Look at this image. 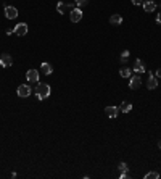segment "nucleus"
<instances>
[{
	"mask_svg": "<svg viewBox=\"0 0 161 179\" xmlns=\"http://www.w3.org/2000/svg\"><path fill=\"white\" fill-rule=\"evenodd\" d=\"M36 95L39 100H44L50 95V85L45 84V82H39L37 87H36Z\"/></svg>",
	"mask_w": 161,
	"mask_h": 179,
	"instance_id": "obj_1",
	"label": "nucleus"
},
{
	"mask_svg": "<svg viewBox=\"0 0 161 179\" xmlns=\"http://www.w3.org/2000/svg\"><path fill=\"white\" fill-rule=\"evenodd\" d=\"M69 18H71L73 23H79V21L82 19V10L79 8V6H74V8L69 11Z\"/></svg>",
	"mask_w": 161,
	"mask_h": 179,
	"instance_id": "obj_2",
	"label": "nucleus"
},
{
	"mask_svg": "<svg viewBox=\"0 0 161 179\" xmlns=\"http://www.w3.org/2000/svg\"><path fill=\"white\" fill-rule=\"evenodd\" d=\"M74 6H76V3H63V2H60V3L57 5V11L60 13V15H65V13L71 11Z\"/></svg>",
	"mask_w": 161,
	"mask_h": 179,
	"instance_id": "obj_3",
	"label": "nucleus"
},
{
	"mask_svg": "<svg viewBox=\"0 0 161 179\" xmlns=\"http://www.w3.org/2000/svg\"><path fill=\"white\" fill-rule=\"evenodd\" d=\"M31 90H32V89H31L27 84H21L16 92H18V95H19L21 98H26V97H29V95H31Z\"/></svg>",
	"mask_w": 161,
	"mask_h": 179,
	"instance_id": "obj_4",
	"label": "nucleus"
},
{
	"mask_svg": "<svg viewBox=\"0 0 161 179\" xmlns=\"http://www.w3.org/2000/svg\"><path fill=\"white\" fill-rule=\"evenodd\" d=\"M5 16L8 19H15L18 16V10L15 6H10V5H5Z\"/></svg>",
	"mask_w": 161,
	"mask_h": 179,
	"instance_id": "obj_5",
	"label": "nucleus"
},
{
	"mask_svg": "<svg viewBox=\"0 0 161 179\" xmlns=\"http://www.w3.org/2000/svg\"><path fill=\"white\" fill-rule=\"evenodd\" d=\"M26 79H27V82H37L39 81V71L37 69H29L26 73Z\"/></svg>",
	"mask_w": 161,
	"mask_h": 179,
	"instance_id": "obj_6",
	"label": "nucleus"
},
{
	"mask_svg": "<svg viewBox=\"0 0 161 179\" xmlns=\"http://www.w3.org/2000/svg\"><path fill=\"white\" fill-rule=\"evenodd\" d=\"M11 63H13V58H11V55H8V53H3V55H0V66H3V68H8V66H11Z\"/></svg>",
	"mask_w": 161,
	"mask_h": 179,
	"instance_id": "obj_7",
	"label": "nucleus"
},
{
	"mask_svg": "<svg viewBox=\"0 0 161 179\" xmlns=\"http://www.w3.org/2000/svg\"><path fill=\"white\" fill-rule=\"evenodd\" d=\"M13 32H15L16 35H26V34H27V24H26V23L16 24L15 27H13Z\"/></svg>",
	"mask_w": 161,
	"mask_h": 179,
	"instance_id": "obj_8",
	"label": "nucleus"
},
{
	"mask_svg": "<svg viewBox=\"0 0 161 179\" xmlns=\"http://www.w3.org/2000/svg\"><path fill=\"white\" fill-rule=\"evenodd\" d=\"M142 85V79L139 76H132L131 79H129V87L132 89V90H135V89H139Z\"/></svg>",
	"mask_w": 161,
	"mask_h": 179,
	"instance_id": "obj_9",
	"label": "nucleus"
},
{
	"mask_svg": "<svg viewBox=\"0 0 161 179\" xmlns=\"http://www.w3.org/2000/svg\"><path fill=\"white\" fill-rule=\"evenodd\" d=\"M105 113H107V116L108 118H116L118 114H119V108H118V106H107V108H105Z\"/></svg>",
	"mask_w": 161,
	"mask_h": 179,
	"instance_id": "obj_10",
	"label": "nucleus"
},
{
	"mask_svg": "<svg viewBox=\"0 0 161 179\" xmlns=\"http://www.w3.org/2000/svg\"><path fill=\"white\" fill-rule=\"evenodd\" d=\"M142 6H143V10H145V11H148V13H151V11H155V10H156V3L153 2V0H143Z\"/></svg>",
	"mask_w": 161,
	"mask_h": 179,
	"instance_id": "obj_11",
	"label": "nucleus"
},
{
	"mask_svg": "<svg viewBox=\"0 0 161 179\" xmlns=\"http://www.w3.org/2000/svg\"><path fill=\"white\" fill-rule=\"evenodd\" d=\"M147 87H148L150 90L158 87V77L153 74V73H150V77H148V81H147Z\"/></svg>",
	"mask_w": 161,
	"mask_h": 179,
	"instance_id": "obj_12",
	"label": "nucleus"
},
{
	"mask_svg": "<svg viewBox=\"0 0 161 179\" xmlns=\"http://www.w3.org/2000/svg\"><path fill=\"white\" fill-rule=\"evenodd\" d=\"M134 71H135V73H145V63L140 58L135 60V63H134Z\"/></svg>",
	"mask_w": 161,
	"mask_h": 179,
	"instance_id": "obj_13",
	"label": "nucleus"
},
{
	"mask_svg": "<svg viewBox=\"0 0 161 179\" xmlns=\"http://www.w3.org/2000/svg\"><path fill=\"white\" fill-rule=\"evenodd\" d=\"M40 69H42V73H44V74H52L53 73V66L50 65V63H47V61H44L40 65Z\"/></svg>",
	"mask_w": 161,
	"mask_h": 179,
	"instance_id": "obj_14",
	"label": "nucleus"
},
{
	"mask_svg": "<svg viewBox=\"0 0 161 179\" xmlns=\"http://www.w3.org/2000/svg\"><path fill=\"white\" fill-rule=\"evenodd\" d=\"M110 23L113 24V26H119L123 23V16L121 15H113V16L110 18Z\"/></svg>",
	"mask_w": 161,
	"mask_h": 179,
	"instance_id": "obj_15",
	"label": "nucleus"
},
{
	"mask_svg": "<svg viewBox=\"0 0 161 179\" xmlns=\"http://www.w3.org/2000/svg\"><path fill=\"white\" fill-rule=\"evenodd\" d=\"M123 113H129L131 110H132V103H129V102H124V103H121V108H119Z\"/></svg>",
	"mask_w": 161,
	"mask_h": 179,
	"instance_id": "obj_16",
	"label": "nucleus"
},
{
	"mask_svg": "<svg viewBox=\"0 0 161 179\" xmlns=\"http://www.w3.org/2000/svg\"><path fill=\"white\" fill-rule=\"evenodd\" d=\"M119 74H121L123 77H131V74H132V73H131V69H129V68H126V66H124V68L119 71Z\"/></svg>",
	"mask_w": 161,
	"mask_h": 179,
	"instance_id": "obj_17",
	"label": "nucleus"
},
{
	"mask_svg": "<svg viewBox=\"0 0 161 179\" xmlns=\"http://www.w3.org/2000/svg\"><path fill=\"white\" fill-rule=\"evenodd\" d=\"M127 58H129V50H124L121 53V63H127Z\"/></svg>",
	"mask_w": 161,
	"mask_h": 179,
	"instance_id": "obj_18",
	"label": "nucleus"
},
{
	"mask_svg": "<svg viewBox=\"0 0 161 179\" xmlns=\"http://www.w3.org/2000/svg\"><path fill=\"white\" fill-rule=\"evenodd\" d=\"M158 177H159V174L156 173V171H151V173L145 174V179H158Z\"/></svg>",
	"mask_w": 161,
	"mask_h": 179,
	"instance_id": "obj_19",
	"label": "nucleus"
},
{
	"mask_svg": "<svg viewBox=\"0 0 161 179\" xmlns=\"http://www.w3.org/2000/svg\"><path fill=\"white\" fill-rule=\"evenodd\" d=\"M118 168H119V171H121V173H126V171L129 169V168H127V164H126V163H119V166H118Z\"/></svg>",
	"mask_w": 161,
	"mask_h": 179,
	"instance_id": "obj_20",
	"label": "nucleus"
},
{
	"mask_svg": "<svg viewBox=\"0 0 161 179\" xmlns=\"http://www.w3.org/2000/svg\"><path fill=\"white\" fill-rule=\"evenodd\" d=\"M89 2V0H74V3H76V6H79V8H81V6L82 5H86Z\"/></svg>",
	"mask_w": 161,
	"mask_h": 179,
	"instance_id": "obj_21",
	"label": "nucleus"
},
{
	"mask_svg": "<svg viewBox=\"0 0 161 179\" xmlns=\"http://www.w3.org/2000/svg\"><path fill=\"white\" fill-rule=\"evenodd\" d=\"M132 3L139 6V5H142V3H143V0H132Z\"/></svg>",
	"mask_w": 161,
	"mask_h": 179,
	"instance_id": "obj_22",
	"label": "nucleus"
},
{
	"mask_svg": "<svg viewBox=\"0 0 161 179\" xmlns=\"http://www.w3.org/2000/svg\"><path fill=\"white\" fill-rule=\"evenodd\" d=\"M121 177H123V179H126V177H129V173H127V171H126V173H121Z\"/></svg>",
	"mask_w": 161,
	"mask_h": 179,
	"instance_id": "obj_23",
	"label": "nucleus"
},
{
	"mask_svg": "<svg viewBox=\"0 0 161 179\" xmlns=\"http://www.w3.org/2000/svg\"><path fill=\"white\" fill-rule=\"evenodd\" d=\"M156 23L161 24V13H158V16H156Z\"/></svg>",
	"mask_w": 161,
	"mask_h": 179,
	"instance_id": "obj_24",
	"label": "nucleus"
},
{
	"mask_svg": "<svg viewBox=\"0 0 161 179\" xmlns=\"http://www.w3.org/2000/svg\"><path fill=\"white\" fill-rule=\"evenodd\" d=\"M156 77H161V69H156V73H155Z\"/></svg>",
	"mask_w": 161,
	"mask_h": 179,
	"instance_id": "obj_25",
	"label": "nucleus"
},
{
	"mask_svg": "<svg viewBox=\"0 0 161 179\" xmlns=\"http://www.w3.org/2000/svg\"><path fill=\"white\" fill-rule=\"evenodd\" d=\"M158 147H159V148H161V140H159V144H158Z\"/></svg>",
	"mask_w": 161,
	"mask_h": 179,
	"instance_id": "obj_26",
	"label": "nucleus"
},
{
	"mask_svg": "<svg viewBox=\"0 0 161 179\" xmlns=\"http://www.w3.org/2000/svg\"><path fill=\"white\" fill-rule=\"evenodd\" d=\"M159 8H161V3H159Z\"/></svg>",
	"mask_w": 161,
	"mask_h": 179,
	"instance_id": "obj_27",
	"label": "nucleus"
}]
</instances>
